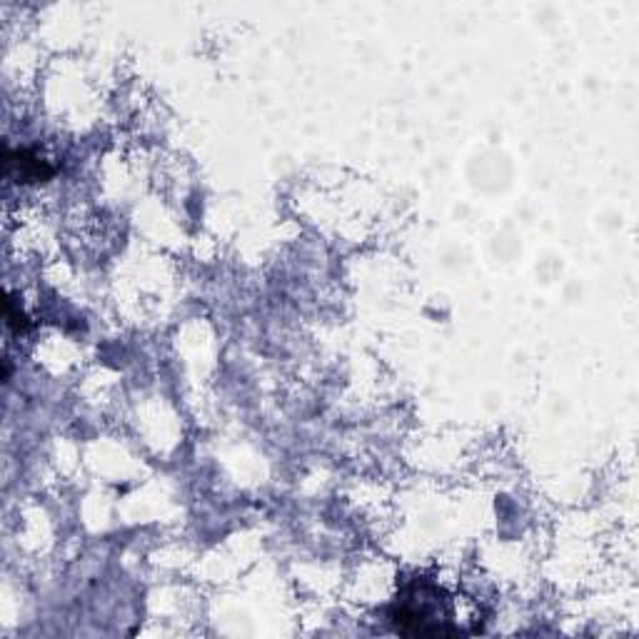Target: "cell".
Here are the masks:
<instances>
[{"label":"cell","instance_id":"cell-2","mask_svg":"<svg viewBox=\"0 0 639 639\" xmlns=\"http://www.w3.org/2000/svg\"><path fill=\"white\" fill-rule=\"evenodd\" d=\"M5 163V175L15 178V183H45L48 178H53L55 170L50 168L45 160H40L38 155L28 153V150H8L5 148L3 155Z\"/></svg>","mask_w":639,"mask_h":639},{"label":"cell","instance_id":"cell-3","mask_svg":"<svg viewBox=\"0 0 639 639\" xmlns=\"http://www.w3.org/2000/svg\"><path fill=\"white\" fill-rule=\"evenodd\" d=\"M5 322H8V327L13 332H23V330H28L30 327V322H28V318H25L23 313H20V310H15V303H13V298H5Z\"/></svg>","mask_w":639,"mask_h":639},{"label":"cell","instance_id":"cell-1","mask_svg":"<svg viewBox=\"0 0 639 639\" xmlns=\"http://www.w3.org/2000/svg\"><path fill=\"white\" fill-rule=\"evenodd\" d=\"M442 592L435 585L417 582L407 587L392 610V625L400 635L445 637L460 635L457 627L450 625V607L440 600Z\"/></svg>","mask_w":639,"mask_h":639}]
</instances>
